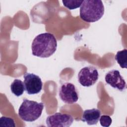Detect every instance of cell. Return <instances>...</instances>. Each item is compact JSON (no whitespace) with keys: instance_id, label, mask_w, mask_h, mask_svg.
<instances>
[{"instance_id":"cell-9","label":"cell","mask_w":127,"mask_h":127,"mask_svg":"<svg viewBox=\"0 0 127 127\" xmlns=\"http://www.w3.org/2000/svg\"><path fill=\"white\" fill-rule=\"evenodd\" d=\"M101 116V111L98 109L85 110L83 112L81 121L86 122L88 125H96L99 120Z\"/></svg>"},{"instance_id":"cell-11","label":"cell","mask_w":127,"mask_h":127,"mask_svg":"<svg viewBox=\"0 0 127 127\" xmlns=\"http://www.w3.org/2000/svg\"><path fill=\"white\" fill-rule=\"evenodd\" d=\"M115 59L122 68H127V50L125 49L121 51H119L115 57Z\"/></svg>"},{"instance_id":"cell-5","label":"cell","mask_w":127,"mask_h":127,"mask_svg":"<svg viewBox=\"0 0 127 127\" xmlns=\"http://www.w3.org/2000/svg\"><path fill=\"white\" fill-rule=\"evenodd\" d=\"M59 96L65 103L72 104L78 100V91L74 84L70 82L63 83L59 89Z\"/></svg>"},{"instance_id":"cell-6","label":"cell","mask_w":127,"mask_h":127,"mask_svg":"<svg viewBox=\"0 0 127 127\" xmlns=\"http://www.w3.org/2000/svg\"><path fill=\"white\" fill-rule=\"evenodd\" d=\"M23 78L25 90L27 94H38L42 89L43 83L38 75L33 73H26Z\"/></svg>"},{"instance_id":"cell-12","label":"cell","mask_w":127,"mask_h":127,"mask_svg":"<svg viewBox=\"0 0 127 127\" xmlns=\"http://www.w3.org/2000/svg\"><path fill=\"white\" fill-rule=\"evenodd\" d=\"M83 0H62L63 5L68 9L72 10L78 8L82 3Z\"/></svg>"},{"instance_id":"cell-3","label":"cell","mask_w":127,"mask_h":127,"mask_svg":"<svg viewBox=\"0 0 127 127\" xmlns=\"http://www.w3.org/2000/svg\"><path fill=\"white\" fill-rule=\"evenodd\" d=\"M44 107V105L42 102L23 99L18 109V115L25 122H32L40 118Z\"/></svg>"},{"instance_id":"cell-7","label":"cell","mask_w":127,"mask_h":127,"mask_svg":"<svg viewBox=\"0 0 127 127\" xmlns=\"http://www.w3.org/2000/svg\"><path fill=\"white\" fill-rule=\"evenodd\" d=\"M73 121L74 119L71 115L58 112L48 116L46 123L49 127H69Z\"/></svg>"},{"instance_id":"cell-10","label":"cell","mask_w":127,"mask_h":127,"mask_svg":"<svg viewBox=\"0 0 127 127\" xmlns=\"http://www.w3.org/2000/svg\"><path fill=\"white\" fill-rule=\"evenodd\" d=\"M10 90L11 92L17 97L22 95L25 90L23 82L20 79H15L10 85Z\"/></svg>"},{"instance_id":"cell-2","label":"cell","mask_w":127,"mask_h":127,"mask_svg":"<svg viewBox=\"0 0 127 127\" xmlns=\"http://www.w3.org/2000/svg\"><path fill=\"white\" fill-rule=\"evenodd\" d=\"M104 14V6L100 0H83L80 8V17L87 22H95Z\"/></svg>"},{"instance_id":"cell-1","label":"cell","mask_w":127,"mask_h":127,"mask_svg":"<svg viewBox=\"0 0 127 127\" xmlns=\"http://www.w3.org/2000/svg\"><path fill=\"white\" fill-rule=\"evenodd\" d=\"M57 48V39L50 33L38 35L34 39L31 45L32 55L42 58L50 57L55 53Z\"/></svg>"},{"instance_id":"cell-4","label":"cell","mask_w":127,"mask_h":127,"mask_svg":"<svg viewBox=\"0 0 127 127\" xmlns=\"http://www.w3.org/2000/svg\"><path fill=\"white\" fill-rule=\"evenodd\" d=\"M99 74L96 67L87 66L83 67L78 73V81L83 86L89 87L93 85L98 80Z\"/></svg>"},{"instance_id":"cell-14","label":"cell","mask_w":127,"mask_h":127,"mask_svg":"<svg viewBox=\"0 0 127 127\" xmlns=\"http://www.w3.org/2000/svg\"><path fill=\"white\" fill-rule=\"evenodd\" d=\"M100 125L102 127H109L112 122V120L109 116L103 115L99 119Z\"/></svg>"},{"instance_id":"cell-13","label":"cell","mask_w":127,"mask_h":127,"mask_svg":"<svg viewBox=\"0 0 127 127\" xmlns=\"http://www.w3.org/2000/svg\"><path fill=\"white\" fill-rule=\"evenodd\" d=\"M0 125L4 127H15L14 121L12 118L3 116L0 118Z\"/></svg>"},{"instance_id":"cell-8","label":"cell","mask_w":127,"mask_h":127,"mask_svg":"<svg viewBox=\"0 0 127 127\" xmlns=\"http://www.w3.org/2000/svg\"><path fill=\"white\" fill-rule=\"evenodd\" d=\"M105 79L108 84L120 91H124L127 89L126 82L118 70L109 71L106 74Z\"/></svg>"}]
</instances>
